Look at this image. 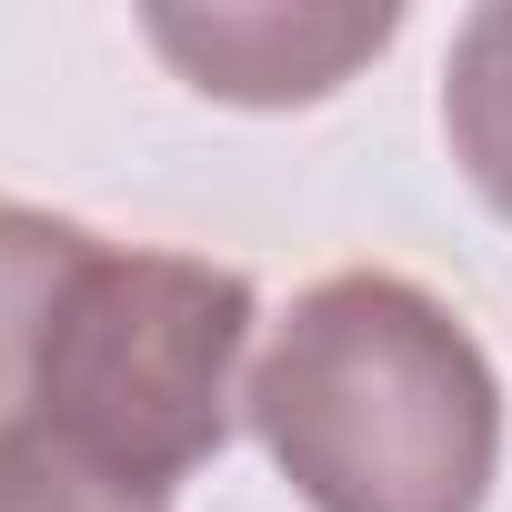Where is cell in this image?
<instances>
[{"mask_svg": "<svg viewBox=\"0 0 512 512\" xmlns=\"http://www.w3.org/2000/svg\"><path fill=\"white\" fill-rule=\"evenodd\" d=\"M312 512H482L502 392L482 342L402 272L312 282L241 392Z\"/></svg>", "mask_w": 512, "mask_h": 512, "instance_id": "6da1fadb", "label": "cell"}, {"mask_svg": "<svg viewBox=\"0 0 512 512\" xmlns=\"http://www.w3.org/2000/svg\"><path fill=\"white\" fill-rule=\"evenodd\" d=\"M251 352V282L191 251H91V272L61 312L41 422L51 442L91 452L101 472L171 492L231 442V402Z\"/></svg>", "mask_w": 512, "mask_h": 512, "instance_id": "7a4b0ae2", "label": "cell"}, {"mask_svg": "<svg viewBox=\"0 0 512 512\" xmlns=\"http://www.w3.org/2000/svg\"><path fill=\"white\" fill-rule=\"evenodd\" d=\"M151 51L211 91V101H251V111H282V101H322L332 81H352L402 11H151L141 21Z\"/></svg>", "mask_w": 512, "mask_h": 512, "instance_id": "3957f363", "label": "cell"}, {"mask_svg": "<svg viewBox=\"0 0 512 512\" xmlns=\"http://www.w3.org/2000/svg\"><path fill=\"white\" fill-rule=\"evenodd\" d=\"M91 251L101 241L81 221L0 201V442H21L41 422V372H51V342H61V312L91 272Z\"/></svg>", "mask_w": 512, "mask_h": 512, "instance_id": "277c9868", "label": "cell"}, {"mask_svg": "<svg viewBox=\"0 0 512 512\" xmlns=\"http://www.w3.org/2000/svg\"><path fill=\"white\" fill-rule=\"evenodd\" d=\"M442 131H452V161L472 171V191L512 221V0L462 21L452 71H442Z\"/></svg>", "mask_w": 512, "mask_h": 512, "instance_id": "5b68a950", "label": "cell"}, {"mask_svg": "<svg viewBox=\"0 0 512 512\" xmlns=\"http://www.w3.org/2000/svg\"><path fill=\"white\" fill-rule=\"evenodd\" d=\"M0 512H171V492H141V482L101 472L91 452L21 432V442H0Z\"/></svg>", "mask_w": 512, "mask_h": 512, "instance_id": "8992f818", "label": "cell"}]
</instances>
